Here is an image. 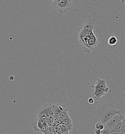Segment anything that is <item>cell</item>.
Listing matches in <instances>:
<instances>
[{
    "mask_svg": "<svg viewBox=\"0 0 125 134\" xmlns=\"http://www.w3.org/2000/svg\"><path fill=\"white\" fill-rule=\"evenodd\" d=\"M97 113L101 122L105 124L114 115L122 114V112L118 110L110 104H105L98 108Z\"/></svg>",
    "mask_w": 125,
    "mask_h": 134,
    "instance_id": "cell-1",
    "label": "cell"
},
{
    "mask_svg": "<svg viewBox=\"0 0 125 134\" xmlns=\"http://www.w3.org/2000/svg\"><path fill=\"white\" fill-rule=\"evenodd\" d=\"M78 40L80 44L83 48L84 52L87 54H90L98 44V40L93 31L78 39Z\"/></svg>",
    "mask_w": 125,
    "mask_h": 134,
    "instance_id": "cell-2",
    "label": "cell"
},
{
    "mask_svg": "<svg viewBox=\"0 0 125 134\" xmlns=\"http://www.w3.org/2000/svg\"><path fill=\"white\" fill-rule=\"evenodd\" d=\"M125 119V117L123 114H116L104 124L105 128L109 130L111 134L115 128Z\"/></svg>",
    "mask_w": 125,
    "mask_h": 134,
    "instance_id": "cell-3",
    "label": "cell"
},
{
    "mask_svg": "<svg viewBox=\"0 0 125 134\" xmlns=\"http://www.w3.org/2000/svg\"><path fill=\"white\" fill-rule=\"evenodd\" d=\"M54 7L61 14L66 13L71 8V2L67 0H60L57 2L53 3Z\"/></svg>",
    "mask_w": 125,
    "mask_h": 134,
    "instance_id": "cell-4",
    "label": "cell"
},
{
    "mask_svg": "<svg viewBox=\"0 0 125 134\" xmlns=\"http://www.w3.org/2000/svg\"><path fill=\"white\" fill-rule=\"evenodd\" d=\"M53 114V108L52 104H48L43 107L38 112L39 117L49 118Z\"/></svg>",
    "mask_w": 125,
    "mask_h": 134,
    "instance_id": "cell-5",
    "label": "cell"
},
{
    "mask_svg": "<svg viewBox=\"0 0 125 134\" xmlns=\"http://www.w3.org/2000/svg\"><path fill=\"white\" fill-rule=\"evenodd\" d=\"M93 25L91 23H86L83 26L78 32V39L82 38L85 35L88 34L90 32L93 31Z\"/></svg>",
    "mask_w": 125,
    "mask_h": 134,
    "instance_id": "cell-6",
    "label": "cell"
},
{
    "mask_svg": "<svg viewBox=\"0 0 125 134\" xmlns=\"http://www.w3.org/2000/svg\"><path fill=\"white\" fill-rule=\"evenodd\" d=\"M92 93L96 100H100L107 93L95 84L92 86Z\"/></svg>",
    "mask_w": 125,
    "mask_h": 134,
    "instance_id": "cell-7",
    "label": "cell"
},
{
    "mask_svg": "<svg viewBox=\"0 0 125 134\" xmlns=\"http://www.w3.org/2000/svg\"><path fill=\"white\" fill-rule=\"evenodd\" d=\"M111 134H125V119L123 120L111 133Z\"/></svg>",
    "mask_w": 125,
    "mask_h": 134,
    "instance_id": "cell-8",
    "label": "cell"
},
{
    "mask_svg": "<svg viewBox=\"0 0 125 134\" xmlns=\"http://www.w3.org/2000/svg\"><path fill=\"white\" fill-rule=\"evenodd\" d=\"M57 134H67L71 131V130L66 125L60 123L56 127Z\"/></svg>",
    "mask_w": 125,
    "mask_h": 134,
    "instance_id": "cell-9",
    "label": "cell"
},
{
    "mask_svg": "<svg viewBox=\"0 0 125 134\" xmlns=\"http://www.w3.org/2000/svg\"><path fill=\"white\" fill-rule=\"evenodd\" d=\"M53 114L55 117H58L60 113L66 108L64 105H53Z\"/></svg>",
    "mask_w": 125,
    "mask_h": 134,
    "instance_id": "cell-10",
    "label": "cell"
},
{
    "mask_svg": "<svg viewBox=\"0 0 125 134\" xmlns=\"http://www.w3.org/2000/svg\"><path fill=\"white\" fill-rule=\"evenodd\" d=\"M95 84L100 88H101L102 90H104L106 93H107L109 91V88L107 86L106 81L104 79H98Z\"/></svg>",
    "mask_w": 125,
    "mask_h": 134,
    "instance_id": "cell-11",
    "label": "cell"
},
{
    "mask_svg": "<svg viewBox=\"0 0 125 134\" xmlns=\"http://www.w3.org/2000/svg\"><path fill=\"white\" fill-rule=\"evenodd\" d=\"M61 123H62L66 125L71 130L72 129V121L68 114H67L65 117L62 120V121H61Z\"/></svg>",
    "mask_w": 125,
    "mask_h": 134,
    "instance_id": "cell-12",
    "label": "cell"
},
{
    "mask_svg": "<svg viewBox=\"0 0 125 134\" xmlns=\"http://www.w3.org/2000/svg\"><path fill=\"white\" fill-rule=\"evenodd\" d=\"M118 42V39L116 36L114 35H111L108 39V44L109 45L111 46H114Z\"/></svg>",
    "mask_w": 125,
    "mask_h": 134,
    "instance_id": "cell-13",
    "label": "cell"
},
{
    "mask_svg": "<svg viewBox=\"0 0 125 134\" xmlns=\"http://www.w3.org/2000/svg\"><path fill=\"white\" fill-rule=\"evenodd\" d=\"M104 127H105L104 124H103L102 122H101L100 121V122H97L95 124V129L102 131L104 129Z\"/></svg>",
    "mask_w": 125,
    "mask_h": 134,
    "instance_id": "cell-14",
    "label": "cell"
},
{
    "mask_svg": "<svg viewBox=\"0 0 125 134\" xmlns=\"http://www.w3.org/2000/svg\"><path fill=\"white\" fill-rule=\"evenodd\" d=\"M88 102H89V104H93L94 102V99L92 98H90L88 99Z\"/></svg>",
    "mask_w": 125,
    "mask_h": 134,
    "instance_id": "cell-15",
    "label": "cell"
},
{
    "mask_svg": "<svg viewBox=\"0 0 125 134\" xmlns=\"http://www.w3.org/2000/svg\"><path fill=\"white\" fill-rule=\"evenodd\" d=\"M94 133H95V134H101V133H102V131L100 130H98V129H95Z\"/></svg>",
    "mask_w": 125,
    "mask_h": 134,
    "instance_id": "cell-16",
    "label": "cell"
},
{
    "mask_svg": "<svg viewBox=\"0 0 125 134\" xmlns=\"http://www.w3.org/2000/svg\"><path fill=\"white\" fill-rule=\"evenodd\" d=\"M119 1H120L123 4H124L125 2V0H119Z\"/></svg>",
    "mask_w": 125,
    "mask_h": 134,
    "instance_id": "cell-17",
    "label": "cell"
},
{
    "mask_svg": "<svg viewBox=\"0 0 125 134\" xmlns=\"http://www.w3.org/2000/svg\"><path fill=\"white\" fill-rule=\"evenodd\" d=\"M52 1L53 2H55L56 1V0H52Z\"/></svg>",
    "mask_w": 125,
    "mask_h": 134,
    "instance_id": "cell-18",
    "label": "cell"
},
{
    "mask_svg": "<svg viewBox=\"0 0 125 134\" xmlns=\"http://www.w3.org/2000/svg\"><path fill=\"white\" fill-rule=\"evenodd\" d=\"M67 1H70V2H71V0H67Z\"/></svg>",
    "mask_w": 125,
    "mask_h": 134,
    "instance_id": "cell-19",
    "label": "cell"
}]
</instances>
